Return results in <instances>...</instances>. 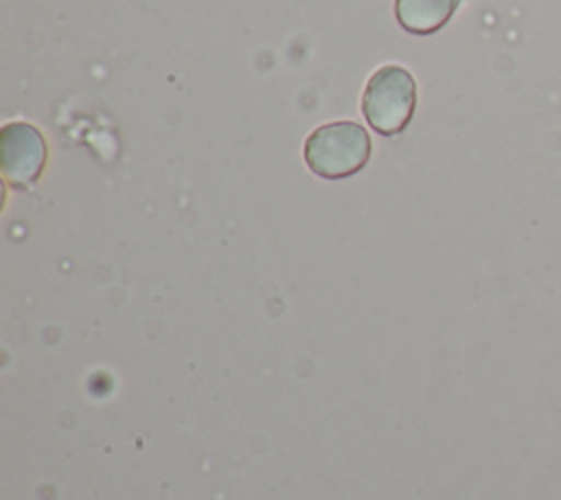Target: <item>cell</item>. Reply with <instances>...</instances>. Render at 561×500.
I'll return each instance as SVG.
<instances>
[{"instance_id":"obj_1","label":"cell","mask_w":561,"mask_h":500,"mask_svg":"<svg viewBox=\"0 0 561 500\" xmlns=\"http://www.w3.org/2000/svg\"><path fill=\"white\" fill-rule=\"evenodd\" d=\"M370 156V136L355 121H335L313 129L305 143L307 167L327 180L357 173Z\"/></svg>"},{"instance_id":"obj_2","label":"cell","mask_w":561,"mask_h":500,"mask_svg":"<svg viewBox=\"0 0 561 500\" xmlns=\"http://www.w3.org/2000/svg\"><path fill=\"white\" fill-rule=\"evenodd\" d=\"M416 107V83L401 66L379 68L366 83L362 112L368 125L381 136L403 132Z\"/></svg>"},{"instance_id":"obj_3","label":"cell","mask_w":561,"mask_h":500,"mask_svg":"<svg viewBox=\"0 0 561 500\" xmlns=\"http://www.w3.org/2000/svg\"><path fill=\"white\" fill-rule=\"evenodd\" d=\"M46 162L42 134L26 123H11L2 129V171L9 182L26 184L37 180Z\"/></svg>"},{"instance_id":"obj_4","label":"cell","mask_w":561,"mask_h":500,"mask_svg":"<svg viewBox=\"0 0 561 500\" xmlns=\"http://www.w3.org/2000/svg\"><path fill=\"white\" fill-rule=\"evenodd\" d=\"M460 0H397V22L412 35H432L456 13Z\"/></svg>"}]
</instances>
